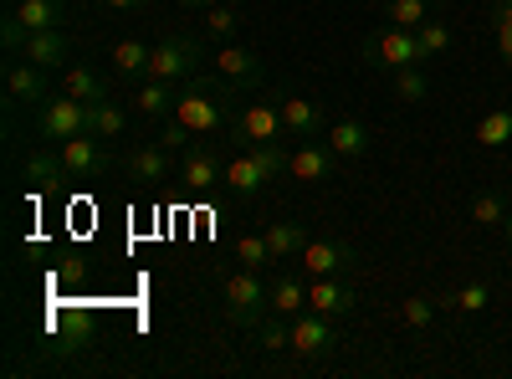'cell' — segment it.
Segmentation results:
<instances>
[{
	"label": "cell",
	"mask_w": 512,
	"mask_h": 379,
	"mask_svg": "<svg viewBox=\"0 0 512 379\" xmlns=\"http://www.w3.org/2000/svg\"><path fill=\"white\" fill-rule=\"evenodd\" d=\"M308 308L328 313V318H349V313H359V287L349 277H313L308 282Z\"/></svg>",
	"instance_id": "7c38bea8"
},
{
	"label": "cell",
	"mask_w": 512,
	"mask_h": 379,
	"mask_svg": "<svg viewBox=\"0 0 512 379\" xmlns=\"http://www.w3.org/2000/svg\"><path fill=\"white\" fill-rule=\"evenodd\" d=\"M180 103V82H164V77H144V88L134 93V113L144 118H175Z\"/></svg>",
	"instance_id": "d6986e66"
},
{
	"label": "cell",
	"mask_w": 512,
	"mask_h": 379,
	"mask_svg": "<svg viewBox=\"0 0 512 379\" xmlns=\"http://www.w3.org/2000/svg\"><path fill=\"white\" fill-rule=\"evenodd\" d=\"M502 231H507V246H512V210H507V221H502Z\"/></svg>",
	"instance_id": "7bdbcfd3"
},
{
	"label": "cell",
	"mask_w": 512,
	"mask_h": 379,
	"mask_svg": "<svg viewBox=\"0 0 512 379\" xmlns=\"http://www.w3.org/2000/svg\"><path fill=\"white\" fill-rule=\"evenodd\" d=\"M21 57H31L36 67H47V72L67 67V57H72V36H67V26H62V31H31V36H26V47H21Z\"/></svg>",
	"instance_id": "9a60e30c"
},
{
	"label": "cell",
	"mask_w": 512,
	"mask_h": 379,
	"mask_svg": "<svg viewBox=\"0 0 512 379\" xmlns=\"http://www.w3.org/2000/svg\"><path fill=\"white\" fill-rule=\"evenodd\" d=\"M262 236H267V246H272V262H297V257H303V246H308L303 221H277V226H267Z\"/></svg>",
	"instance_id": "7402d4cb"
},
{
	"label": "cell",
	"mask_w": 512,
	"mask_h": 379,
	"mask_svg": "<svg viewBox=\"0 0 512 379\" xmlns=\"http://www.w3.org/2000/svg\"><path fill=\"white\" fill-rule=\"evenodd\" d=\"M21 180H26L36 195H47V190H57L62 180H72L67 164H62V149H57V154H52V149H31V154L21 159Z\"/></svg>",
	"instance_id": "4fadbf2b"
},
{
	"label": "cell",
	"mask_w": 512,
	"mask_h": 379,
	"mask_svg": "<svg viewBox=\"0 0 512 379\" xmlns=\"http://www.w3.org/2000/svg\"><path fill=\"white\" fill-rule=\"evenodd\" d=\"M262 349H267V354L292 349V323H287V318H277V313H272V323L262 328Z\"/></svg>",
	"instance_id": "f35d334b"
},
{
	"label": "cell",
	"mask_w": 512,
	"mask_h": 379,
	"mask_svg": "<svg viewBox=\"0 0 512 379\" xmlns=\"http://www.w3.org/2000/svg\"><path fill=\"white\" fill-rule=\"evenodd\" d=\"M282 129H287V139H318L323 134V108L313 103V98H297V93H287L282 98Z\"/></svg>",
	"instance_id": "5bb4252c"
},
{
	"label": "cell",
	"mask_w": 512,
	"mask_h": 379,
	"mask_svg": "<svg viewBox=\"0 0 512 379\" xmlns=\"http://www.w3.org/2000/svg\"><path fill=\"white\" fill-rule=\"evenodd\" d=\"M226 185L236 190V195H256L267 180H262V170H256V154L251 149H236V159H226Z\"/></svg>",
	"instance_id": "d4e9b609"
},
{
	"label": "cell",
	"mask_w": 512,
	"mask_h": 379,
	"mask_svg": "<svg viewBox=\"0 0 512 379\" xmlns=\"http://www.w3.org/2000/svg\"><path fill=\"white\" fill-rule=\"evenodd\" d=\"M123 170H128V180H139V185H164V180H169V149H164V144L128 149Z\"/></svg>",
	"instance_id": "e0dca14e"
},
{
	"label": "cell",
	"mask_w": 512,
	"mask_h": 379,
	"mask_svg": "<svg viewBox=\"0 0 512 379\" xmlns=\"http://www.w3.org/2000/svg\"><path fill=\"white\" fill-rule=\"evenodd\" d=\"M272 282H262V272H251V267H236L226 282H221V298H226V318L236 328H251V323H262L272 313Z\"/></svg>",
	"instance_id": "7a4b0ae2"
},
{
	"label": "cell",
	"mask_w": 512,
	"mask_h": 379,
	"mask_svg": "<svg viewBox=\"0 0 512 379\" xmlns=\"http://www.w3.org/2000/svg\"><path fill=\"white\" fill-rule=\"evenodd\" d=\"M492 36H497V52L512 67V0H492Z\"/></svg>",
	"instance_id": "d590c367"
},
{
	"label": "cell",
	"mask_w": 512,
	"mask_h": 379,
	"mask_svg": "<svg viewBox=\"0 0 512 379\" xmlns=\"http://www.w3.org/2000/svg\"><path fill=\"white\" fill-rule=\"evenodd\" d=\"M308 267V277H354L359 272V251L349 241H328V236H308L303 257H297Z\"/></svg>",
	"instance_id": "ba28073f"
},
{
	"label": "cell",
	"mask_w": 512,
	"mask_h": 379,
	"mask_svg": "<svg viewBox=\"0 0 512 379\" xmlns=\"http://www.w3.org/2000/svg\"><path fill=\"white\" fill-rule=\"evenodd\" d=\"M236 98L241 88L231 77H190L180 82V103H175V118L200 139V134H231L236 123Z\"/></svg>",
	"instance_id": "6da1fadb"
},
{
	"label": "cell",
	"mask_w": 512,
	"mask_h": 379,
	"mask_svg": "<svg viewBox=\"0 0 512 379\" xmlns=\"http://www.w3.org/2000/svg\"><path fill=\"white\" fill-rule=\"evenodd\" d=\"M26 31H62L67 26V0H16L11 6Z\"/></svg>",
	"instance_id": "ffe728a7"
},
{
	"label": "cell",
	"mask_w": 512,
	"mask_h": 379,
	"mask_svg": "<svg viewBox=\"0 0 512 379\" xmlns=\"http://www.w3.org/2000/svg\"><path fill=\"white\" fill-rule=\"evenodd\" d=\"M216 72L231 77L241 93H251L256 82H262V57H256L251 47H221V52H216Z\"/></svg>",
	"instance_id": "ac0fdd59"
},
{
	"label": "cell",
	"mask_w": 512,
	"mask_h": 379,
	"mask_svg": "<svg viewBox=\"0 0 512 379\" xmlns=\"http://www.w3.org/2000/svg\"><path fill=\"white\" fill-rule=\"evenodd\" d=\"M205 26H210V36H236L241 11H236V6H226V0H216V6H205Z\"/></svg>",
	"instance_id": "74e56055"
},
{
	"label": "cell",
	"mask_w": 512,
	"mask_h": 379,
	"mask_svg": "<svg viewBox=\"0 0 512 379\" xmlns=\"http://www.w3.org/2000/svg\"><path fill=\"white\" fill-rule=\"evenodd\" d=\"M395 77V98L400 103H420L425 93H431V77H425V67H400V72H390Z\"/></svg>",
	"instance_id": "4dcf8cb0"
},
{
	"label": "cell",
	"mask_w": 512,
	"mask_h": 379,
	"mask_svg": "<svg viewBox=\"0 0 512 379\" xmlns=\"http://www.w3.org/2000/svg\"><path fill=\"white\" fill-rule=\"evenodd\" d=\"M328 149L338 159H359V154H369V129H364L359 118H338L333 129H328Z\"/></svg>",
	"instance_id": "603a6c76"
},
{
	"label": "cell",
	"mask_w": 512,
	"mask_h": 379,
	"mask_svg": "<svg viewBox=\"0 0 512 379\" xmlns=\"http://www.w3.org/2000/svg\"><path fill=\"white\" fill-rule=\"evenodd\" d=\"M507 210H512V205H507L497 190H482V195L472 200V221H477V226H502Z\"/></svg>",
	"instance_id": "e575fe53"
},
{
	"label": "cell",
	"mask_w": 512,
	"mask_h": 379,
	"mask_svg": "<svg viewBox=\"0 0 512 379\" xmlns=\"http://www.w3.org/2000/svg\"><path fill=\"white\" fill-rule=\"evenodd\" d=\"M67 93H72V98H82V103H98V98H113V93H108V82H103V72H93V67H82V62H72V67H67Z\"/></svg>",
	"instance_id": "484cf974"
},
{
	"label": "cell",
	"mask_w": 512,
	"mask_h": 379,
	"mask_svg": "<svg viewBox=\"0 0 512 379\" xmlns=\"http://www.w3.org/2000/svg\"><path fill=\"white\" fill-rule=\"evenodd\" d=\"M236 262H241V267H251V272H262V267L272 262L267 236H236Z\"/></svg>",
	"instance_id": "8d00e7d4"
},
{
	"label": "cell",
	"mask_w": 512,
	"mask_h": 379,
	"mask_svg": "<svg viewBox=\"0 0 512 379\" xmlns=\"http://www.w3.org/2000/svg\"><path fill=\"white\" fill-rule=\"evenodd\" d=\"M26 36H31V31L21 26V16L6 11V21H0V41H6V52H21V47H26Z\"/></svg>",
	"instance_id": "ab89813d"
},
{
	"label": "cell",
	"mask_w": 512,
	"mask_h": 379,
	"mask_svg": "<svg viewBox=\"0 0 512 379\" xmlns=\"http://www.w3.org/2000/svg\"><path fill=\"white\" fill-rule=\"evenodd\" d=\"M267 298H272V313H277V318H297V313L308 308V282L297 277V272H282V277L272 282Z\"/></svg>",
	"instance_id": "44dd1931"
},
{
	"label": "cell",
	"mask_w": 512,
	"mask_h": 379,
	"mask_svg": "<svg viewBox=\"0 0 512 379\" xmlns=\"http://www.w3.org/2000/svg\"><path fill=\"white\" fill-rule=\"evenodd\" d=\"M415 41H420V52H425V62H431V57H441V52L451 47V26L431 16V21H420V26H415Z\"/></svg>",
	"instance_id": "1f68e13d"
},
{
	"label": "cell",
	"mask_w": 512,
	"mask_h": 379,
	"mask_svg": "<svg viewBox=\"0 0 512 379\" xmlns=\"http://www.w3.org/2000/svg\"><path fill=\"white\" fill-rule=\"evenodd\" d=\"M180 175H185L190 190H210V185L226 180V164H221V154L210 149V144H190V149H185V164H180Z\"/></svg>",
	"instance_id": "2e32d148"
},
{
	"label": "cell",
	"mask_w": 512,
	"mask_h": 379,
	"mask_svg": "<svg viewBox=\"0 0 512 379\" xmlns=\"http://www.w3.org/2000/svg\"><path fill=\"white\" fill-rule=\"evenodd\" d=\"M436 313H441V298H425V292H415V298H405V303H400V323H405V328H415V333H420V328H431V323H436Z\"/></svg>",
	"instance_id": "f1b7e54d"
},
{
	"label": "cell",
	"mask_w": 512,
	"mask_h": 379,
	"mask_svg": "<svg viewBox=\"0 0 512 379\" xmlns=\"http://www.w3.org/2000/svg\"><path fill=\"white\" fill-rule=\"evenodd\" d=\"M251 154H256V170H262V180H267V185H272L277 175H287V159H292V154L282 149V139H272V144H256Z\"/></svg>",
	"instance_id": "d6a6232c"
},
{
	"label": "cell",
	"mask_w": 512,
	"mask_h": 379,
	"mask_svg": "<svg viewBox=\"0 0 512 379\" xmlns=\"http://www.w3.org/2000/svg\"><path fill=\"white\" fill-rule=\"evenodd\" d=\"M103 6H113V11H144V6H154V0H103Z\"/></svg>",
	"instance_id": "b9f144b4"
},
{
	"label": "cell",
	"mask_w": 512,
	"mask_h": 379,
	"mask_svg": "<svg viewBox=\"0 0 512 379\" xmlns=\"http://www.w3.org/2000/svg\"><path fill=\"white\" fill-rule=\"evenodd\" d=\"M477 139H482L487 149L512 144V108H487V113L477 118Z\"/></svg>",
	"instance_id": "83f0119b"
},
{
	"label": "cell",
	"mask_w": 512,
	"mask_h": 379,
	"mask_svg": "<svg viewBox=\"0 0 512 379\" xmlns=\"http://www.w3.org/2000/svg\"><path fill=\"white\" fill-rule=\"evenodd\" d=\"M200 41H190V36H164L159 47H154V57H149V77H164V82H190V77H200Z\"/></svg>",
	"instance_id": "8992f818"
},
{
	"label": "cell",
	"mask_w": 512,
	"mask_h": 379,
	"mask_svg": "<svg viewBox=\"0 0 512 379\" xmlns=\"http://www.w3.org/2000/svg\"><path fill=\"white\" fill-rule=\"evenodd\" d=\"M36 134L41 139H52V144H67L77 134H88V103L62 93V98H47L36 108Z\"/></svg>",
	"instance_id": "277c9868"
},
{
	"label": "cell",
	"mask_w": 512,
	"mask_h": 379,
	"mask_svg": "<svg viewBox=\"0 0 512 379\" xmlns=\"http://www.w3.org/2000/svg\"><path fill=\"white\" fill-rule=\"evenodd\" d=\"M190 139H195V134L185 129L180 118H164V134H159V144H164V149H190Z\"/></svg>",
	"instance_id": "60d3db41"
},
{
	"label": "cell",
	"mask_w": 512,
	"mask_h": 379,
	"mask_svg": "<svg viewBox=\"0 0 512 379\" xmlns=\"http://www.w3.org/2000/svg\"><path fill=\"white\" fill-rule=\"evenodd\" d=\"M364 62L379 67V72H400V67H425V52L410 26H390L379 31L374 41H364Z\"/></svg>",
	"instance_id": "3957f363"
},
{
	"label": "cell",
	"mask_w": 512,
	"mask_h": 379,
	"mask_svg": "<svg viewBox=\"0 0 512 379\" xmlns=\"http://www.w3.org/2000/svg\"><path fill=\"white\" fill-rule=\"evenodd\" d=\"M384 16H390V26H420V21H431V6L425 0H384Z\"/></svg>",
	"instance_id": "836d02e7"
},
{
	"label": "cell",
	"mask_w": 512,
	"mask_h": 379,
	"mask_svg": "<svg viewBox=\"0 0 512 379\" xmlns=\"http://www.w3.org/2000/svg\"><path fill=\"white\" fill-rule=\"evenodd\" d=\"M287 175L303 180V185H323V180L338 175V154L328 149V139H303L287 159Z\"/></svg>",
	"instance_id": "8fae6325"
},
{
	"label": "cell",
	"mask_w": 512,
	"mask_h": 379,
	"mask_svg": "<svg viewBox=\"0 0 512 379\" xmlns=\"http://www.w3.org/2000/svg\"><path fill=\"white\" fill-rule=\"evenodd\" d=\"M492 303V292H487V282H461L451 298H441V308H456V313H482Z\"/></svg>",
	"instance_id": "f546056e"
},
{
	"label": "cell",
	"mask_w": 512,
	"mask_h": 379,
	"mask_svg": "<svg viewBox=\"0 0 512 379\" xmlns=\"http://www.w3.org/2000/svg\"><path fill=\"white\" fill-rule=\"evenodd\" d=\"M338 344H344V333L333 328L328 313L303 308V313L292 318V354H303V359H328Z\"/></svg>",
	"instance_id": "52a82bcc"
},
{
	"label": "cell",
	"mask_w": 512,
	"mask_h": 379,
	"mask_svg": "<svg viewBox=\"0 0 512 379\" xmlns=\"http://www.w3.org/2000/svg\"><path fill=\"white\" fill-rule=\"evenodd\" d=\"M57 149H62V164H67L72 180H103L113 170V159H108V149H103L98 134H77V139H67Z\"/></svg>",
	"instance_id": "30bf717a"
},
{
	"label": "cell",
	"mask_w": 512,
	"mask_h": 379,
	"mask_svg": "<svg viewBox=\"0 0 512 379\" xmlns=\"http://www.w3.org/2000/svg\"><path fill=\"white\" fill-rule=\"evenodd\" d=\"M231 139H236L241 149H256V144L287 139V129H282V103L251 98V103H246V108L236 113V123H231Z\"/></svg>",
	"instance_id": "5b68a950"
},
{
	"label": "cell",
	"mask_w": 512,
	"mask_h": 379,
	"mask_svg": "<svg viewBox=\"0 0 512 379\" xmlns=\"http://www.w3.org/2000/svg\"><path fill=\"white\" fill-rule=\"evenodd\" d=\"M149 57H154V47H144V41H118L113 47V72H123V77H149Z\"/></svg>",
	"instance_id": "4316f807"
},
{
	"label": "cell",
	"mask_w": 512,
	"mask_h": 379,
	"mask_svg": "<svg viewBox=\"0 0 512 379\" xmlns=\"http://www.w3.org/2000/svg\"><path fill=\"white\" fill-rule=\"evenodd\" d=\"M185 6H216V0H185Z\"/></svg>",
	"instance_id": "ee69618b"
},
{
	"label": "cell",
	"mask_w": 512,
	"mask_h": 379,
	"mask_svg": "<svg viewBox=\"0 0 512 379\" xmlns=\"http://www.w3.org/2000/svg\"><path fill=\"white\" fill-rule=\"evenodd\" d=\"M6 98H11V108H41V103L52 98L47 67H36L31 57H16V62H6Z\"/></svg>",
	"instance_id": "9c48e42d"
},
{
	"label": "cell",
	"mask_w": 512,
	"mask_h": 379,
	"mask_svg": "<svg viewBox=\"0 0 512 379\" xmlns=\"http://www.w3.org/2000/svg\"><path fill=\"white\" fill-rule=\"evenodd\" d=\"M123 129H128V113H123L113 98L88 103V134H98V139H123Z\"/></svg>",
	"instance_id": "cb8c5ba5"
}]
</instances>
